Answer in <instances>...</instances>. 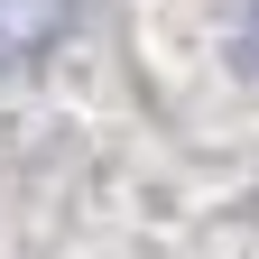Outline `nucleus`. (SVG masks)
Masks as SVG:
<instances>
[{"label":"nucleus","instance_id":"nucleus-1","mask_svg":"<svg viewBox=\"0 0 259 259\" xmlns=\"http://www.w3.org/2000/svg\"><path fill=\"white\" fill-rule=\"evenodd\" d=\"M250 65H259V0H250Z\"/></svg>","mask_w":259,"mask_h":259}]
</instances>
